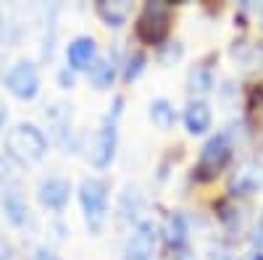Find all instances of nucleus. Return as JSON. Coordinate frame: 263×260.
<instances>
[{"instance_id":"6ab92c4d","label":"nucleus","mask_w":263,"mask_h":260,"mask_svg":"<svg viewBox=\"0 0 263 260\" xmlns=\"http://www.w3.org/2000/svg\"><path fill=\"white\" fill-rule=\"evenodd\" d=\"M150 118H153V124H156L158 129H168V126H174L177 113H174V105L166 97H156L150 103Z\"/></svg>"},{"instance_id":"2eb2a0df","label":"nucleus","mask_w":263,"mask_h":260,"mask_svg":"<svg viewBox=\"0 0 263 260\" xmlns=\"http://www.w3.org/2000/svg\"><path fill=\"white\" fill-rule=\"evenodd\" d=\"M95 11L105 21V27L119 29V27L126 24V18L132 13V3H126V0H114V3H111V0H100V3L95 6Z\"/></svg>"},{"instance_id":"393cba45","label":"nucleus","mask_w":263,"mask_h":260,"mask_svg":"<svg viewBox=\"0 0 263 260\" xmlns=\"http://www.w3.org/2000/svg\"><path fill=\"white\" fill-rule=\"evenodd\" d=\"M58 82H61V87H74V69H63L58 74Z\"/></svg>"},{"instance_id":"cd10ccee","label":"nucleus","mask_w":263,"mask_h":260,"mask_svg":"<svg viewBox=\"0 0 263 260\" xmlns=\"http://www.w3.org/2000/svg\"><path fill=\"white\" fill-rule=\"evenodd\" d=\"M208 260H232V257H229L224 250H216V252H211V257H208Z\"/></svg>"},{"instance_id":"2f4dec72","label":"nucleus","mask_w":263,"mask_h":260,"mask_svg":"<svg viewBox=\"0 0 263 260\" xmlns=\"http://www.w3.org/2000/svg\"><path fill=\"white\" fill-rule=\"evenodd\" d=\"M260 27H263V8H260Z\"/></svg>"},{"instance_id":"c756f323","label":"nucleus","mask_w":263,"mask_h":260,"mask_svg":"<svg viewBox=\"0 0 263 260\" xmlns=\"http://www.w3.org/2000/svg\"><path fill=\"white\" fill-rule=\"evenodd\" d=\"M6 124V108H3V103H0V126Z\"/></svg>"},{"instance_id":"dca6fc26","label":"nucleus","mask_w":263,"mask_h":260,"mask_svg":"<svg viewBox=\"0 0 263 260\" xmlns=\"http://www.w3.org/2000/svg\"><path fill=\"white\" fill-rule=\"evenodd\" d=\"M145 205V197H142V192L140 187H126L121 192V200H119V215H121V221H132V218H137L140 210Z\"/></svg>"},{"instance_id":"0eeeda50","label":"nucleus","mask_w":263,"mask_h":260,"mask_svg":"<svg viewBox=\"0 0 263 260\" xmlns=\"http://www.w3.org/2000/svg\"><path fill=\"white\" fill-rule=\"evenodd\" d=\"M6 90L18 100H34L40 92V71L32 61H16L3 76Z\"/></svg>"},{"instance_id":"4468645a","label":"nucleus","mask_w":263,"mask_h":260,"mask_svg":"<svg viewBox=\"0 0 263 260\" xmlns=\"http://www.w3.org/2000/svg\"><path fill=\"white\" fill-rule=\"evenodd\" d=\"M166 242L174 252H182L187 250L190 242V221L184 213H171L168 215V224H166Z\"/></svg>"},{"instance_id":"c85d7f7f","label":"nucleus","mask_w":263,"mask_h":260,"mask_svg":"<svg viewBox=\"0 0 263 260\" xmlns=\"http://www.w3.org/2000/svg\"><path fill=\"white\" fill-rule=\"evenodd\" d=\"M174 260H195L187 250H182V252H177V255H174Z\"/></svg>"},{"instance_id":"6e6552de","label":"nucleus","mask_w":263,"mask_h":260,"mask_svg":"<svg viewBox=\"0 0 263 260\" xmlns=\"http://www.w3.org/2000/svg\"><path fill=\"white\" fill-rule=\"evenodd\" d=\"M263 189V163L258 158H245L237 163V168L229 176V194L232 197H248Z\"/></svg>"},{"instance_id":"7c9ffc66","label":"nucleus","mask_w":263,"mask_h":260,"mask_svg":"<svg viewBox=\"0 0 263 260\" xmlns=\"http://www.w3.org/2000/svg\"><path fill=\"white\" fill-rule=\"evenodd\" d=\"M250 260H263V255H260V252H255V255H253Z\"/></svg>"},{"instance_id":"f03ea898","label":"nucleus","mask_w":263,"mask_h":260,"mask_svg":"<svg viewBox=\"0 0 263 260\" xmlns=\"http://www.w3.org/2000/svg\"><path fill=\"white\" fill-rule=\"evenodd\" d=\"M124 113V97H114V105L111 111L105 113L98 134H95V142L90 147V161L95 168H108L116 158V147H119V118Z\"/></svg>"},{"instance_id":"aec40b11","label":"nucleus","mask_w":263,"mask_h":260,"mask_svg":"<svg viewBox=\"0 0 263 260\" xmlns=\"http://www.w3.org/2000/svg\"><path fill=\"white\" fill-rule=\"evenodd\" d=\"M145 63H147V58H145V53H132L129 58H126V66H124V79L126 82H135L142 71H145Z\"/></svg>"},{"instance_id":"a878e982","label":"nucleus","mask_w":263,"mask_h":260,"mask_svg":"<svg viewBox=\"0 0 263 260\" xmlns=\"http://www.w3.org/2000/svg\"><path fill=\"white\" fill-rule=\"evenodd\" d=\"M11 179V166L6 158H0V182H8Z\"/></svg>"},{"instance_id":"b1692460","label":"nucleus","mask_w":263,"mask_h":260,"mask_svg":"<svg viewBox=\"0 0 263 260\" xmlns=\"http://www.w3.org/2000/svg\"><path fill=\"white\" fill-rule=\"evenodd\" d=\"M32 260H61V257H58L53 250H48V247H40V250H34Z\"/></svg>"},{"instance_id":"7ed1b4c3","label":"nucleus","mask_w":263,"mask_h":260,"mask_svg":"<svg viewBox=\"0 0 263 260\" xmlns=\"http://www.w3.org/2000/svg\"><path fill=\"white\" fill-rule=\"evenodd\" d=\"M79 203L84 213V224L92 234H100L108 221V182L90 176L79 184Z\"/></svg>"},{"instance_id":"a211bd4d","label":"nucleus","mask_w":263,"mask_h":260,"mask_svg":"<svg viewBox=\"0 0 263 260\" xmlns=\"http://www.w3.org/2000/svg\"><path fill=\"white\" fill-rule=\"evenodd\" d=\"M116 61L114 58H100L92 63L90 69V76H92V84L98 87V90H105V87H111L114 79H116Z\"/></svg>"},{"instance_id":"f8f14e48","label":"nucleus","mask_w":263,"mask_h":260,"mask_svg":"<svg viewBox=\"0 0 263 260\" xmlns=\"http://www.w3.org/2000/svg\"><path fill=\"white\" fill-rule=\"evenodd\" d=\"M0 203H3L6 218L13 226H27L29 224V205H27V200H24V194H21L18 187H6Z\"/></svg>"},{"instance_id":"39448f33","label":"nucleus","mask_w":263,"mask_h":260,"mask_svg":"<svg viewBox=\"0 0 263 260\" xmlns=\"http://www.w3.org/2000/svg\"><path fill=\"white\" fill-rule=\"evenodd\" d=\"M232 153H234V142H232L229 132L213 134V137L203 145V150H200L197 168H195V179H200V182L213 179L218 171L227 168V163L232 161Z\"/></svg>"},{"instance_id":"ddd939ff","label":"nucleus","mask_w":263,"mask_h":260,"mask_svg":"<svg viewBox=\"0 0 263 260\" xmlns=\"http://www.w3.org/2000/svg\"><path fill=\"white\" fill-rule=\"evenodd\" d=\"M71 105H63V103H55V105H50L48 111H45V118H48V124H50V129L55 132V137H58V142L63 145V147H71V111H69Z\"/></svg>"},{"instance_id":"5701e85b","label":"nucleus","mask_w":263,"mask_h":260,"mask_svg":"<svg viewBox=\"0 0 263 260\" xmlns=\"http://www.w3.org/2000/svg\"><path fill=\"white\" fill-rule=\"evenodd\" d=\"M253 245H255V250L263 255V215L258 218V224H255V229H253Z\"/></svg>"},{"instance_id":"423d86ee","label":"nucleus","mask_w":263,"mask_h":260,"mask_svg":"<svg viewBox=\"0 0 263 260\" xmlns=\"http://www.w3.org/2000/svg\"><path fill=\"white\" fill-rule=\"evenodd\" d=\"M158 226L153 221H137L124 242V260H153L158 250Z\"/></svg>"},{"instance_id":"bb28decb","label":"nucleus","mask_w":263,"mask_h":260,"mask_svg":"<svg viewBox=\"0 0 263 260\" xmlns=\"http://www.w3.org/2000/svg\"><path fill=\"white\" fill-rule=\"evenodd\" d=\"M8 257H11V245H8V239L0 236V260H8Z\"/></svg>"},{"instance_id":"412c9836","label":"nucleus","mask_w":263,"mask_h":260,"mask_svg":"<svg viewBox=\"0 0 263 260\" xmlns=\"http://www.w3.org/2000/svg\"><path fill=\"white\" fill-rule=\"evenodd\" d=\"M161 48H163L161 50V63H163V66H168V63L182 58V45H179V42H168V45H161Z\"/></svg>"},{"instance_id":"9b49d317","label":"nucleus","mask_w":263,"mask_h":260,"mask_svg":"<svg viewBox=\"0 0 263 260\" xmlns=\"http://www.w3.org/2000/svg\"><path fill=\"white\" fill-rule=\"evenodd\" d=\"M184 126H187V132L190 134H205L211 124H213V113H211V105L200 97H195L187 103L184 108Z\"/></svg>"},{"instance_id":"1a4fd4ad","label":"nucleus","mask_w":263,"mask_h":260,"mask_svg":"<svg viewBox=\"0 0 263 260\" xmlns=\"http://www.w3.org/2000/svg\"><path fill=\"white\" fill-rule=\"evenodd\" d=\"M37 197L50 210H63L66 205H69V197H71V184L63 176H48V179L40 182Z\"/></svg>"},{"instance_id":"f257e3e1","label":"nucleus","mask_w":263,"mask_h":260,"mask_svg":"<svg viewBox=\"0 0 263 260\" xmlns=\"http://www.w3.org/2000/svg\"><path fill=\"white\" fill-rule=\"evenodd\" d=\"M48 153V137L34 124H18L6 134V155L18 163H37Z\"/></svg>"},{"instance_id":"f3484780","label":"nucleus","mask_w":263,"mask_h":260,"mask_svg":"<svg viewBox=\"0 0 263 260\" xmlns=\"http://www.w3.org/2000/svg\"><path fill=\"white\" fill-rule=\"evenodd\" d=\"M187 84H190V92L192 95H208L211 92V87H213V69L208 66V61L197 63V66L190 71Z\"/></svg>"},{"instance_id":"4be33fe9","label":"nucleus","mask_w":263,"mask_h":260,"mask_svg":"<svg viewBox=\"0 0 263 260\" xmlns=\"http://www.w3.org/2000/svg\"><path fill=\"white\" fill-rule=\"evenodd\" d=\"M218 210H221V213H218V218H221L229 229H239V210L237 208H229V205H218Z\"/></svg>"},{"instance_id":"20e7f679","label":"nucleus","mask_w":263,"mask_h":260,"mask_svg":"<svg viewBox=\"0 0 263 260\" xmlns=\"http://www.w3.org/2000/svg\"><path fill=\"white\" fill-rule=\"evenodd\" d=\"M171 13L174 11L168 3H158V0L145 3L137 16V24H135L140 42H145V45H161L171 29Z\"/></svg>"},{"instance_id":"9d476101","label":"nucleus","mask_w":263,"mask_h":260,"mask_svg":"<svg viewBox=\"0 0 263 260\" xmlns=\"http://www.w3.org/2000/svg\"><path fill=\"white\" fill-rule=\"evenodd\" d=\"M66 61H69V69L74 71H90L92 63L98 61V45L92 37H77L66 45Z\"/></svg>"}]
</instances>
